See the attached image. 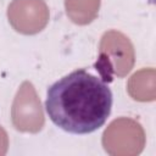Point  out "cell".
Segmentation results:
<instances>
[{
    "label": "cell",
    "mask_w": 156,
    "mask_h": 156,
    "mask_svg": "<svg viewBox=\"0 0 156 156\" xmlns=\"http://www.w3.org/2000/svg\"><path fill=\"white\" fill-rule=\"evenodd\" d=\"M12 123L17 130L37 133L44 126L40 100L32 83L23 82L12 104Z\"/></svg>",
    "instance_id": "obj_4"
},
{
    "label": "cell",
    "mask_w": 156,
    "mask_h": 156,
    "mask_svg": "<svg viewBox=\"0 0 156 156\" xmlns=\"http://www.w3.org/2000/svg\"><path fill=\"white\" fill-rule=\"evenodd\" d=\"M155 69L144 68L134 73L128 82L129 95L138 101H152L156 95Z\"/></svg>",
    "instance_id": "obj_6"
},
{
    "label": "cell",
    "mask_w": 156,
    "mask_h": 156,
    "mask_svg": "<svg viewBox=\"0 0 156 156\" xmlns=\"http://www.w3.org/2000/svg\"><path fill=\"white\" fill-rule=\"evenodd\" d=\"M66 12L76 24H88L98 16L100 0H65Z\"/></svg>",
    "instance_id": "obj_7"
},
{
    "label": "cell",
    "mask_w": 156,
    "mask_h": 156,
    "mask_svg": "<svg viewBox=\"0 0 156 156\" xmlns=\"http://www.w3.org/2000/svg\"><path fill=\"white\" fill-rule=\"evenodd\" d=\"M45 107L51 121L73 134L99 129L112 107V93L99 77L76 69L48 89Z\"/></svg>",
    "instance_id": "obj_1"
},
{
    "label": "cell",
    "mask_w": 156,
    "mask_h": 156,
    "mask_svg": "<svg viewBox=\"0 0 156 156\" xmlns=\"http://www.w3.org/2000/svg\"><path fill=\"white\" fill-rule=\"evenodd\" d=\"M134 65V49L130 40L117 30L106 32L100 41L99 58L95 69L102 80H112V76L124 77Z\"/></svg>",
    "instance_id": "obj_2"
},
{
    "label": "cell",
    "mask_w": 156,
    "mask_h": 156,
    "mask_svg": "<svg viewBox=\"0 0 156 156\" xmlns=\"http://www.w3.org/2000/svg\"><path fill=\"white\" fill-rule=\"evenodd\" d=\"M9 22L22 34H35L45 28L49 9L43 0H12L7 9Z\"/></svg>",
    "instance_id": "obj_5"
},
{
    "label": "cell",
    "mask_w": 156,
    "mask_h": 156,
    "mask_svg": "<svg viewBox=\"0 0 156 156\" xmlns=\"http://www.w3.org/2000/svg\"><path fill=\"white\" fill-rule=\"evenodd\" d=\"M102 145L113 156H135L145 145V133L141 126L130 118L112 121L102 134Z\"/></svg>",
    "instance_id": "obj_3"
},
{
    "label": "cell",
    "mask_w": 156,
    "mask_h": 156,
    "mask_svg": "<svg viewBox=\"0 0 156 156\" xmlns=\"http://www.w3.org/2000/svg\"><path fill=\"white\" fill-rule=\"evenodd\" d=\"M7 146H9L7 134H6V132L0 127V156H2V155L6 154Z\"/></svg>",
    "instance_id": "obj_8"
}]
</instances>
